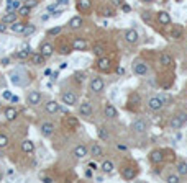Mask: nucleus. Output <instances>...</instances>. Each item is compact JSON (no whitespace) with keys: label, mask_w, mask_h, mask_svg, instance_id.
<instances>
[{"label":"nucleus","mask_w":187,"mask_h":183,"mask_svg":"<svg viewBox=\"0 0 187 183\" xmlns=\"http://www.w3.org/2000/svg\"><path fill=\"white\" fill-rule=\"evenodd\" d=\"M72 155L75 159H84V157L89 155V149H87L85 144H77L74 147V151H72Z\"/></svg>","instance_id":"1a4fd4ad"},{"label":"nucleus","mask_w":187,"mask_h":183,"mask_svg":"<svg viewBox=\"0 0 187 183\" xmlns=\"http://www.w3.org/2000/svg\"><path fill=\"white\" fill-rule=\"evenodd\" d=\"M8 62H10V59H8V57H5V59H2V64H3V66H7Z\"/></svg>","instance_id":"13d9d810"},{"label":"nucleus","mask_w":187,"mask_h":183,"mask_svg":"<svg viewBox=\"0 0 187 183\" xmlns=\"http://www.w3.org/2000/svg\"><path fill=\"white\" fill-rule=\"evenodd\" d=\"M62 28L61 26H56V28H51V30L48 31V36H57V34H61Z\"/></svg>","instance_id":"37998d69"},{"label":"nucleus","mask_w":187,"mask_h":183,"mask_svg":"<svg viewBox=\"0 0 187 183\" xmlns=\"http://www.w3.org/2000/svg\"><path fill=\"white\" fill-rule=\"evenodd\" d=\"M31 33H34V26H33V25H26L25 30H23V34L28 36V34H31Z\"/></svg>","instance_id":"a18cd8bd"},{"label":"nucleus","mask_w":187,"mask_h":183,"mask_svg":"<svg viewBox=\"0 0 187 183\" xmlns=\"http://www.w3.org/2000/svg\"><path fill=\"white\" fill-rule=\"evenodd\" d=\"M64 124H66L69 129H77L79 128V119L75 116H66L64 118Z\"/></svg>","instance_id":"5701e85b"},{"label":"nucleus","mask_w":187,"mask_h":183,"mask_svg":"<svg viewBox=\"0 0 187 183\" xmlns=\"http://www.w3.org/2000/svg\"><path fill=\"white\" fill-rule=\"evenodd\" d=\"M36 0H28V2H26V5H28V7H36Z\"/></svg>","instance_id":"864d4df0"},{"label":"nucleus","mask_w":187,"mask_h":183,"mask_svg":"<svg viewBox=\"0 0 187 183\" xmlns=\"http://www.w3.org/2000/svg\"><path fill=\"white\" fill-rule=\"evenodd\" d=\"M2 96H3V100H11V92L10 90H3V93H2Z\"/></svg>","instance_id":"49530a36"},{"label":"nucleus","mask_w":187,"mask_h":183,"mask_svg":"<svg viewBox=\"0 0 187 183\" xmlns=\"http://www.w3.org/2000/svg\"><path fill=\"white\" fill-rule=\"evenodd\" d=\"M112 3L115 5V7H120V5L123 3V0H112Z\"/></svg>","instance_id":"5fc2aeb1"},{"label":"nucleus","mask_w":187,"mask_h":183,"mask_svg":"<svg viewBox=\"0 0 187 183\" xmlns=\"http://www.w3.org/2000/svg\"><path fill=\"white\" fill-rule=\"evenodd\" d=\"M97 136L100 137L102 141H108V137H110V134H108V131H107L105 126H100V128L97 129Z\"/></svg>","instance_id":"e433bc0d"},{"label":"nucleus","mask_w":187,"mask_h":183,"mask_svg":"<svg viewBox=\"0 0 187 183\" xmlns=\"http://www.w3.org/2000/svg\"><path fill=\"white\" fill-rule=\"evenodd\" d=\"M74 80H75L77 83H82L84 80H85V74H84V72H75V74H74Z\"/></svg>","instance_id":"79ce46f5"},{"label":"nucleus","mask_w":187,"mask_h":183,"mask_svg":"<svg viewBox=\"0 0 187 183\" xmlns=\"http://www.w3.org/2000/svg\"><path fill=\"white\" fill-rule=\"evenodd\" d=\"M48 18H49V15H43V16H41V20H43V21H46Z\"/></svg>","instance_id":"bf43d9fd"},{"label":"nucleus","mask_w":187,"mask_h":183,"mask_svg":"<svg viewBox=\"0 0 187 183\" xmlns=\"http://www.w3.org/2000/svg\"><path fill=\"white\" fill-rule=\"evenodd\" d=\"M61 101L64 103V105H67V106H74V105H77L79 98H77V95H75L74 92L66 90V92L61 95Z\"/></svg>","instance_id":"f257e3e1"},{"label":"nucleus","mask_w":187,"mask_h":183,"mask_svg":"<svg viewBox=\"0 0 187 183\" xmlns=\"http://www.w3.org/2000/svg\"><path fill=\"white\" fill-rule=\"evenodd\" d=\"M100 15L103 18H112V16H115V8L113 7H103L100 10Z\"/></svg>","instance_id":"f704fd0d"},{"label":"nucleus","mask_w":187,"mask_h":183,"mask_svg":"<svg viewBox=\"0 0 187 183\" xmlns=\"http://www.w3.org/2000/svg\"><path fill=\"white\" fill-rule=\"evenodd\" d=\"M56 5H57V7H67L69 0H56Z\"/></svg>","instance_id":"de8ad7c7"},{"label":"nucleus","mask_w":187,"mask_h":183,"mask_svg":"<svg viewBox=\"0 0 187 183\" xmlns=\"http://www.w3.org/2000/svg\"><path fill=\"white\" fill-rule=\"evenodd\" d=\"M92 113H94V110H92V103L90 101H82L79 105V114L80 116H84V118H90L92 116Z\"/></svg>","instance_id":"39448f33"},{"label":"nucleus","mask_w":187,"mask_h":183,"mask_svg":"<svg viewBox=\"0 0 187 183\" xmlns=\"http://www.w3.org/2000/svg\"><path fill=\"white\" fill-rule=\"evenodd\" d=\"M185 51H187V46H185Z\"/></svg>","instance_id":"e2e57ef3"},{"label":"nucleus","mask_w":187,"mask_h":183,"mask_svg":"<svg viewBox=\"0 0 187 183\" xmlns=\"http://www.w3.org/2000/svg\"><path fill=\"white\" fill-rule=\"evenodd\" d=\"M2 116L5 118V121H15L18 118V110L15 106H7L2 113Z\"/></svg>","instance_id":"0eeeda50"},{"label":"nucleus","mask_w":187,"mask_h":183,"mask_svg":"<svg viewBox=\"0 0 187 183\" xmlns=\"http://www.w3.org/2000/svg\"><path fill=\"white\" fill-rule=\"evenodd\" d=\"M3 31H7V23H0V33H3Z\"/></svg>","instance_id":"603ef678"},{"label":"nucleus","mask_w":187,"mask_h":183,"mask_svg":"<svg viewBox=\"0 0 187 183\" xmlns=\"http://www.w3.org/2000/svg\"><path fill=\"white\" fill-rule=\"evenodd\" d=\"M159 62H161V66H172L174 64V59H172V56L171 54H167V53H162L161 57H159Z\"/></svg>","instance_id":"c85d7f7f"},{"label":"nucleus","mask_w":187,"mask_h":183,"mask_svg":"<svg viewBox=\"0 0 187 183\" xmlns=\"http://www.w3.org/2000/svg\"><path fill=\"white\" fill-rule=\"evenodd\" d=\"M138 39H139V34L136 30H126L125 31V41L128 44H136Z\"/></svg>","instance_id":"dca6fc26"},{"label":"nucleus","mask_w":187,"mask_h":183,"mask_svg":"<svg viewBox=\"0 0 187 183\" xmlns=\"http://www.w3.org/2000/svg\"><path fill=\"white\" fill-rule=\"evenodd\" d=\"M89 168H92V170H97V164H95V162H90V164H89Z\"/></svg>","instance_id":"6e6d98bb"},{"label":"nucleus","mask_w":187,"mask_h":183,"mask_svg":"<svg viewBox=\"0 0 187 183\" xmlns=\"http://www.w3.org/2000/svg\"><path fill=\"white\" fill-rule=\"evenodd\" d=\"M39 53L48 59V57H51L52 53H54V46H52L51 43H48V41H43L41 46H39Z\"/></svg>","instance_id":"ddd939ff"},{"label":"nucleus","mask_w":187,"mask_h":183,"mask_svg":"<svg viewBox=\"0 0 187 183\" xmlns=\"http://www.w3.org/2000/svg\"><path fill=\"white\" fill-rule=\"evenodd\" d=\"M169 124H171V128H172V129H176V131H177V129H180V128L184 126V121L176 114V116L171 119V123H169Z\"/></svg>","instance_id":"72a5a7b5"},{"label":"nucleus","mask_w":187,"mask_h":183,"mask_svg":"<svg viewBox=\"0 0 187 183\" xmlns=\"http://www.w3.org/2000/svg\"><path fill=\"white\" fill-rule=\"evenodd\" d=\"M71 44L74 51H87V48H89V43L84 38H74Z\"/></svg>","instance_id":"9b49d317"},{"label":"nucleus","mask_w":187,"mask_h":183,"mask_svg":"<svg viewBox=\"0 0 187 183\" xmlns=\"http://www.w3.org/2000/svg\"><path fill=\"white\" fill-rule=\"evenodd\" d=\"M105 88V82L102 77H94L90 80V90L94 92V93H102Z\"/></svg>","instance_id":"20e7f679"},{"label":"nucleus","mask_w":187,"mask_h":183,"mask_svg":"<svg viewBox=\"0 0 187 183\" xmlns=\"http://www.w3.org/2000/svg\"><path fill=\"white\" fill-rule=\"evenodd\" d=\"M182 34H184L182 26L176 25V26L172 28V31H171V38H172V39H180V38H182Z\"/></svg>","instance_id":"473e14b6"},{"label":"nucleus","mask_w":187,"mask_h":183,"mask_svg":"<svg viewBox=\"0 0 187 183\" xmlns=\"http://www.w3.org/2000/svg\"><path fill=\"white\" fill-rule=\"evenodd\" d=\"M166 181L167 183H179L180 181V175H167Z\"/></svg>","instance_id":"c03bdc74"},{"label":"nucleus","mask_w":187,"mask_h":183,"mask_svg":"<svg viewBox=\"0 0 187 183\" xmlns=\"http://www.w3.org/2000/svg\"><path fill=\"white\" fill-rule=\"evenodd\" d=\"M56 48H57V53L62 54V56H67V54L72 53V44L71 43H66V41H59V43L56 44Z\"/></svg>","instance_id":"4468645a"},{"label":"nucleus","mask_w":187,"mask_h":183,"mask_svg":"<svg viewBox=\"0 0 187 183\" xmlns=\"http://www.w3.org/2000/svg\"><path fill=\"white\" fill-rule=\"evenodd\" d=\"M25 26H26V23H21V21H18V23H11V31L13 33H23V30H25Z\"/></svg>","instance_id":"4c0bfd02"},{"label":"nucleus","mask_w":187,"mask_h":183,"mask_svg":"<svg viewBox=\"0 0 187 183\" xmlns=\"http://www.w3.org/2000/svg\"><path fill=\"white\" fill-rule=\"evenodd\" d=\"M149 160L153 164H161L162 160H164V152L157 151V149H156V151H151L149 152Z\"/></svg>","instance_id":"6ab92c4d"},{"label":"nucleus","mask_w":187,"mask_h":183,"mask_svg":"<svg viewBox=\"0 0 187 183\" xmlns=\"http://www.w3.org/2000/svg\"><path fill=\"white\" fill-rule=\"evenodd\" d=\"M103 114H105V118H108V119H115L116 116H118V111H116V108L112 105V103H107L103 108Z\"/></svg>","instance_id":"f3484780"},{"label":"nucleus","mask_w":187,"mask_h":183,"mask_svg":"<svg viewBox=\"0 0 187 183\" xmlns=\"http://www.w3.org/2000/svg\"><path fill=\"white\" fill-rule=\"evenodd\" d=\"M75 7L80 13H89L92 8V0H77L75 2Z\"/></svg>","instance_id":"2eb2a0df"},{"label":"nucleus","mask_w":187,"mask_h":183,"mask_svg":"<svg viewBox=\"0 0 187 183\" xmlns=\"http://www.w3.org/2000/svg\"><path fill=\"white\" fill-rule=\"evenodd\" d=\"M141 18L144 23H148V25H151V13H149V10H144L141 11Z\"/></svg>","instance_id":"a19ab883"},{"label":"nucleus","mask_w":187,"mask_h":183,"mask_svg":"<svg viewBox=\"0 0 187 183\" xmlns=\"http://www.w3.org/2000/svg\"><path fill=\"white\" fill-rule=\"evenodd\" d=\"M92 53L95 54L97 57H102L105 54V44L103 43H95V44H94V48H92Z\"/></svg>","instance_id":"c756f323"},{"label":"nucleus","mask_w":187,"mask_h":183,"mask_svg":"<svg viewBox=\"0 0 187 183\" xmlns=\"http://www.w3.org/2000/svg\"><path fill=\"white\" fill-rule=\"evenodd\" d=\"M0 105H2V103H0Z\"/></svg>","instance_id":"0e129e2a"},{"label":"nucleus","mask_w":187,"mask_h":183,"mask_svg":"<svg viewBox=\"0 0 187 183\" xmlns=\"http://www.w3.org/2000/svg\"><path fill=\"white\" fill-rule=\"evenodd\" d=\"M84 25V20H82V16H72L71 20H69L67 23V26L71 28V30H79L80 26Z\"/></svg>","instance_id":"412c9836"},{"label":"nucleus","mask_w":187,"mask_h":183,"mask_svg":"<svg viewBox=\"0 0 187 183\" xmlns=\"http://www.w3.org/2000/svg\"><path fill=\"white\" fill-rule=\"evenodd\" d=\"M136 168H133V167H126V168H123L121 170V177H123L125 180H133L136 177Z\"/></svg>","instance_id":"b1692460"},{"label":"nucleus","mask_w":187,"mask_h":183,"mask_svg":"<svg viewBox=\"0 0 187 183\" xmlns=\"http://www.w3.org/2000/svg\"><path fill=\"white\" fill-rule=\"evenodd\" d=\"M89 154H90L94 159H98V157L103 155V149H102V146H98V144H92Z\"/></svg>","instance_id":"a878e982"},{"label":"nucleus","mask_w":187,"mask_h":183,"mask_svg":"<svg viewBox=\"0 0 187 183\" xmlns=\"http://www.w3.org/2000/svg\"><path fill=\"white\" fill-rule=\"evenodd\" d=\"M30 56H31V51L28 49V48L21 49V51H16V53H15V57H16V59H20V61H25V59H28Z\"/></svg>","instance_id":"2f4dec72"},{"label":"nucleus","mask_w":187,"mask_h":183,"mask_svg":"<svg viewBox=\"0 0 187 183\" xmlns=\"http://www.w3.org/2000/svg\"><path fill=\"white\" fill-rule=\"evenodd\" d=\"M133 72H135L136 75H139V77L146 75V74H148V66H146V62L135 61V62H133Z\"/></svg>","instance_id":"423d86ee"},{"label":"nucleus","mask_w":187,"mask_h":183,"mask_svg":"<svg viewBox=\"0 0 187 183\" xmlns=\"http://www.w3.org/2000/svg\"><path fill=\"white\" fill-rule=\"evenodd\" d=\"M141 2H144V3H149V2H153V0H141Z\"/></svg>","instance_id":"680f3d73"},{"label":"nucleus","mask_w":187,"mask_h":183,"mask_svg":"<svg viewBox=\"0 0 187 183\" xmlns=\"http://www.w3.org/2000/svg\"><path fill=\"white\" fill-rule=\"evenodd\" d=\"M51 79H52V80H56V79H57V72H52V77H51Z\"/></svg>","instance_id":"052dcab7"},{"label":"nucleus","mask_w":187,"mask_h":183,"mask_svg":"<svg viewBox=\"0 0 187 183\" xmlns=\"http://www.w3.org/2000/svg\"><path fill=\"white\" fill-rule=\"evenodd\" d=\"M30 13H31V7H28V5H23V7L18 8V15L23 16V18H26Z\"/></svg>","instance_id":"ea45409f"},{"label":"nucleus","mask_w":187,"mask_h":183,"mask_svg":"<svg viewBox=\"0 0 187 183\" xmlns=\"http://www.w3.org/2000/svg\"><path fill=\"white\" fill-rule=\"evenodd\" d=\"M41 100H43V95H41V92H38V90H31L30 93L26 95V101H28V105H30V106L39 105Z\"/></svg>","instance_id":"f03ea898"},{"label":"nucleus","mask_w":187,"mask_h":183,"mask_svg":"<svg viewBox=\"0 0 187 183\" xmlns=\"http://www.w3.org/2000/svg\"><path fill=\"white\" fill-rule=\"evenodd\" d=\"M30 59H31V64H34V66H43L44 61H46V57H44L41 53H33V54L30 56Z\"/></svg>","instance_id":"393cba45"},{"label":"nucleus","mask_w":187,"mask_h":183,"mask_svg":"<svg viewBox=\"0 0 187 183\" xmlns=\"http://www.w3.org/2000/svg\"><path fill=\"white\" fill-rule=\"evenodd\" d=\"M20 149H21L23 154H33L34 152V142L31 139H25V141L21 142Z\"/></svg>","instance_id":"a211bd4d"},{"label":"nucleus","mask_w":187,"mask_h":183,"mask_svg":"<svg viewBox=\"0 0 187 183\" xmlns=\"http://www.w3.org/2000/svg\"><path fill=\"white\" fill-rule=\"evenodd\" d=\"M157 21H159L161 25H171V15L162 10V11L157 13Z\"/></svg>","instance_id":"bb28decb"},{"label":"nucleus","mask_w":187,"mask_h":183,"mask_svg":"<svg viewBox=\"0 0 187 183\" xmlns=\"http://www.w3.org/2000/svg\"><path fill=\"white\" fill-rule=\"evenodd\" d=\"M177 116H179L180 119H182V121H184V123L187 121V113H185V111H180V113L177 114Z\"/></svg>","instance_id":"3c124183"},{"label":"nucleus","mask_w":187,"mask_h":183,"mask_svg":"<svg viewBox=\"0 0 187 183\" xmlns=\"http://www.w3.org/2000/svg\"><path fill=\"white\" fill-rule=\"evenodd\" d=\"M177 173L180 177L187 175V162H185V160H179V162H177Z\"/></svg>","instance_id":"c9c22d12"},{"label":"nucleus","mask_w":187,"mask_h":183,"mask_svg":"<svg viewBox=\"0 0 187 183\" xmlns=\"http://www.w3.org/2000/svg\"><path fill=\"white\" fill-rule=\"evenodd\" d=\"M16 18H18V13H16V11H13V10H8L7 13L3 15L2 21H3V23H7V25H11V23H15V21H16Z\"/></svg>","instance_id":"4be33fe9"},{"label":"nucleus","mask_w":187,"mask_h":183,"mask_svg":"<svg viewBox=\"0 0 187 183\" xmlns=\"http://www.w3.org/2000/svg\"><path fill=\"white\" fill-rule=\"evenodd\" d=\"M10 144V137L5 133H0V149H5Z\"/></svg>","instance_id":"58836bf2"},{"label":"nucleus","mask_w":187,"mask_h":183,"mask_svg":"<svg viewBox=\"0 0 187 183\" xmlns=\"http://www.w3.org/2000/svg\"><path fill=\"white\" fill-rule=\"evenodd\" d=\"M10 7H13V8H20V7H21V5H20V0H11Z\"/></svg>","instance_id":"8fccbe9b"},{"label":"nucleus","mask_w":187,"mask_h":183,"mask_svg":"<svg viewBox=\"0 0 187 183\" xmlns=\"http://www.w3.org/2000/svg\"><path fill=\"white\" fill-rule=\"evenodd\" d=\"M44 110L46 113H49V114H54L59 111V103L54 101V100H49V101H46L44 103Z\"/></svg>","instance_id":"aec40b11"},{"label":"nucleus","mask_w":187,"mask_h":183,"mask_svg":"<svg viewBox=\"0 0 187 183\" xmlns=\"http://www.w3.org/2000/svg\"><path fill=\"white\" fill-rule=\"evenodd\" d=\"M131 129H133V133H136V134H144L146 131H148V123L144 121V119H135L131 124Z\"/></svg>","instance_id":"7ed1b4c3"},{"label":"nucleus","mask_w":187,"mask_h":183,"mask_svg":"<svg viewBox=\"0 0 187 183\" xmlns=\"http://www.w3.org/2000/svg\"><path fill=\"white\" fill-rule=\"evenodd\" d=\"M97 69H98V70H102V72H108L110 69H112V62H110L108 57L102 56V57H98V59H97Z\"/></svg>","instance_id":"9d476101"},{"label":"nucleus","mask_w":187,"mask_h":183,"mask_svg":"<svg viewBox=\"0 0 187 183\" xmlns=\"http://www.w3.org/2000/svg\"><path fill=\"white\" fill-rule=\"evenodd\" d=\"M162 106H164V103H162L161 96H151L148 100V108L151 111H159Z\"/></svg>","instance_id":"6e6552de"},{"label":"nucleus","mask_w":187,"mask_h":183,"mask_svg":"<svg viewBox=\"0 0 187 183\" xmlns=\"http://www.w3.org/2000/svg\"><path fill=\"white\" fill-rule=\"evenodd\" d=\"M120 8L123 10L125 13H128V11H131V7H130V5H128V3H125V2H123V3L120 5Z\"/></svg>","instance_id":"09e8293b"},{"label":"nucleus","mask_w":187,"mask_h":183,"mask_svg":"<svg viewBox=\"0 0 187 183\" xmlns=\"http://www.w3.org/2000/svg\"><path fill=\"white\" fill-rule=\"evenodd\" d=\"M100 168H102L103 173H112L113 168H115V165H113L112 160H103L102 165H100Z\"/></svg>","instance_id":"7c9ffc66"},{"label":"nucleus","mask_w":187,"mask_h":183,"mask_svg":"<svg viewBox=\"0 0 187 183\" xmlns=\"http://www.w3.org/2000/svg\"><path fill=\"white\" fill-rule=\"evenodd\" d=\"M85 177H87V178H90V177H92V168H89L85 172Z\"/></svg>","instance_id":"4d7b16f0"},{"label":"nucleus","mask_w":187,"mask_h":183,"mask_svg":"<svg viewBox=\"0 0 187 183\" xmlns=\"http://www.w3.org/2000/svg\"><path fill=\"white\" fill-rule=\"evenodd\" d=\"M54 131H56L54 123H51V121H44V123L41 124V134H43L44 137L52 136V134H54Z\"/></svg>","instance_id":"f8f14e48"},{"label":"nucleus","mask_w":187,"mask_h":183,"mask_svg":"<svg viewBox=\"0 0 187 183\" xmlns=\"http://www.w3.org/2000/svg\"><path fill=\"white\" fill-rule=\"evenodd\" d=\"M141 101V98H139L138 93H131L130 96H128V108H131V110H135V108L138 106V103Z\"/></svg>","instance_id":"cd10ccee"}]
</instances>
